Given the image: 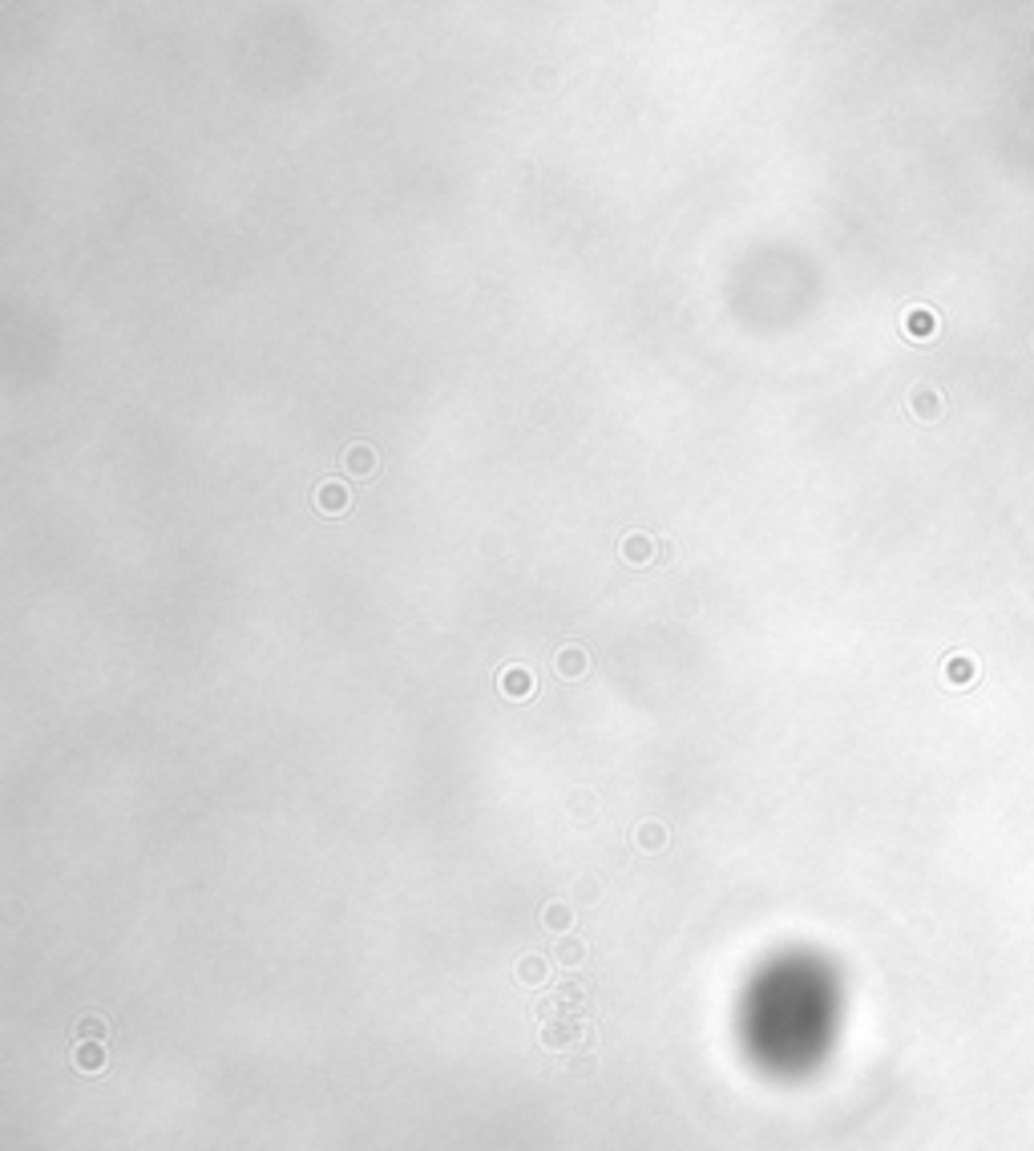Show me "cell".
Masks as SVG:
<instances>
[{
  "instance_id": "obj_1",
  "label": "cell",
  "mask_w": 1034,
  "mask_h": 1151,
  "mask_svg": "<svg viewBox=\"0 0 1034 1151\" xmlns=\"http://www.w3.org/2000/svg\"><path fill=\"white\" fill-rule=\"evenodd\" d=\"M582 1038H586V1022H582V1018H574V1014H558V1018H550V1022H546V1030H542V1042H546V1046H554V1051L578 1046Z\"/></svg>"
},
{
  "instance_id": "obj_2",
  "label": "cell",
  "mask_w": 1034,
  "mask_h": 1151,
  "mask_svg": "<svg viewBox=\"0 0 1034 1151\" xmlns=\"http://www.w3.org/2000/svg\"><path fill=\"white\" fill-rule=\"evenodd\" d=\"M586 671H590V655H586V647L566 643V647L554 655V675H558V679L578 683V679H586Z\"/></svg>"
},
{
  "instance_id": "obj_3",
  "label": "cell",
  "mask_w": 1034,
  "mask_h": 1151,
  "mask_svg": "<svg viewBox=\"0 0 1034 1151\" xmlns=\"http://www.w3.org/2000/svg\"><path fill=\"white\" fill-rule=\"evenodd\" d=\"M348 505H352V489L344 485V481H320V489H316V509L324 513V517H340V513H348Z\"/></svg>"
},
{
  "instance_id": "obj_4",
  "label": "cell",
  "mask_w": 1034,
  "mask_h": 1151,
  "mask_svg": "<svg viewBox=\"0 0 1034 1151\" xmlns=\"http://www.w3.org/2000/svg\"><path fill=\"white\" fill-rule=\"evenodd\" d=\"M623 562L627 566H651L655 558H659V538H651V534H627L623 538Z\"/></svg>"
},
{
  "instance_id": "obj_5",
  "label": "cell",
  "mask_w": 1034,
  "mask_h": 1151,
  "mask_svg": "<svg viewBox=\"0 0 1034 1151\" xmlns=\"http://www.w3.org/2000/svg\"><path fill=\"white\" fill-rule=\"evenodd\" d=\"M376 465H380V457H376V449L372 445H348L344 449V469L356 477V481H364V477H372L376 473Z\"/></svg>"
},
{
  "instance_id": "obj_6",
  "label": "cell",
  "mask_w": 1034,
  "mask_h": 1151,
  "mask_svg": "<svg viewBox=\"0 0 1034 1151\" xmlns=\"http://www.w3.org/2000/svg\"><path fill=\"white\" fill-rule=\"evenodd\" d=\"M501 695H505V699H530V695H534V675H530V667H505V671H501Z\"/></svg>"
},
{
  "instance_id": "obj_7",
  "label": "cell",
  "mask_w": 1034,
  "mask_h": 1151,
  "mask_svg": "<svg viewBox=\"0 0 1034 1151\" xmlns=\"http://www.w3.org/2000/svg\"><path fill=\"white\" fill-rule=\"evenodd\" d=\"M73 1063H77V1071L93 1075V1071L106 1067V1051H101V1042H81L77 1051H73Z\"/></svg>"
},
{
  "instance_id": "obj_8",
  "label": "cell",
  "mask_w": 1034,
  "mask_h": 1151,
  "mask_svg": "<svg viewBox=\"0 0 1034 1151\" xmlns=\"http://www.w3.org/2000/svg\"><path fill=\"white\" fill-rule=\"evenodd\" d=\"M546 974H550V966H546V958H538V954H530V958L517 962V982H526V986H542Z\"/></svg>"
},
{
  "instance_id": "obj_9",
  "label": "cell",
  "mask_w": 1034,
  "mask_h": 1151,
  "mask_svg": "<svg viewBox=\"0 0 1034 1151\" xmlns=\"http://www.w3.org/2000/svg\"><path fill=\"white\" fill-rule=\"evenodd\" d=\"M554 958H558L562 966H582V962H586V941H582V937H562L558 950H554Z\"/></svg>"
},
{
  "instance_id": "obj_10",
  "label": "cell",
  "mask_w": 1034,
  "mask_h": 1151,
  "mask_svg": "<svg viewBox=\"0 0 1034 1151\" xmlns=\"http://www.w3.org/2000/svg\"><path fill=\"white\" fill-rule=\"evenodd\" d=\"M635 841H639V849H647V853H659V849L667 845V828H663L659 820H647V824L639 828V836H635Z\"/></svg>"
},
{
  "instance_id": "obj_11",
  "label": "cell",
  "mask_w": 1034,
  "mask_h": 1151,
  "mask_svg": "<svg viewBox=\"0 0 1034 1151\" xmlns=\"http://www.w3.org/2000/svg\"><path fill=\"white\" fill-rule=\"evenodd\" d=\"M542 921L554 929V933H566L570 929V921H574V913H570V905H562V901H554V905H546V913H542Z\"/></svg>"
},
{
  "instance_id": "obj_12",
  "label": "cell",
  "mask_w": 1034,
  "mask_h": 1151,
  "mask_svg": "<svg viewBox=\"0 0 1034 1151\" xmlns=\"http://www.w3.org/2000/svg\"><path fill=\"white\" fill-rule=\"evenodd\" d=\"M582 1002H586V990H582L578 982H562V986H558V1006L582 1010Z\"/></svg>"
},
{
  "instance_id": "obj_13",
  "label": "cell",
  "mask_w": 1034,
  "mask_h": 1151,
  "mask_svg": "<svg viewBox=\"0 0 1034 1151\" xmlns=\"http://www.w3.org/2000/svg\"><path fill=\"white\" fill-rule=\"evenodd\" d=\"M77 1034H81V1042H101V1038H106V1022L89 1014V1018L77 1022Z\"/></svg>"
}]
</instances>
